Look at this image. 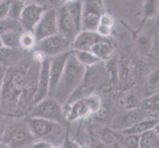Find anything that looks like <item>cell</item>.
I'll use <instances>...</instances> for the list:
<instances>
[{
	"label": "cell",
	"mask_w": 159,
	"mask_h": 148,
	"mask_svg": "<svg viewBox=\"0 0 159 148\" xmlns=\"http://www.w3.org/2000/svg\"><path fill=\"white\" fill-rule=\"evenodd\" d=\"M119 56H117L116 53L114 56L104 61V65H105V68L107 71L109 80L112 82V83H115V82H119Z\"/></svg>",
	"instance_id": "cell-26"
},
{
	"label": "cell",
	"mask_w": 159,
	"mask_h": 148,
	"mask_svg": "<svg viewBox=\"0 0 159 148\" xmlns=\"http://www.w3.org/2000/svg\"><path fill=\"white\" fill-rule=\"evenodd\" d=\"M105 78H109L107 71L104 65V61H100L92 66L86 67L83 80H82L81 87L92 91L93 88L103 83Z\"/></svg>",
	"instance_id": "cell-14"
},
{
	"label": "cell",
	"mask_w": 159,
	"mask_h": 148,
	"mask_svg": "<svg viewBox=\"0 0 159 148\" xmlns=\"http://www.w3.org/2000/svg\"><path fill=\"white\" fill-rule=\"evenodd\" d=\"M120 132V131H119ZM118 130H114V129H110L106 128L102 131L101 134V140L107 145H113L116 144L120 141V135H119Z\"/></svg>",
	"instance_id": "cell-31"
},
{
	"label": "cell",
	"mask_w": 159,
	"mask_h": 148,
	"mask_svg": "<svg viewBox=\"0 0 159 148\" xmlns=\"http://www.w3.org/2000/svg\"><path fill=\"white\" fill-rule=\"evenodd\" d=\"M9 5H10V0H0V20L7 18Z\"/></svg>",
	"instance_id": "cell-35"
},
{
	"label": "cell",
	"mask_w": 159,
	"mask_h": 148,
	"mask_svg": "<svg viewBox=\"0 0 159 148\" xmlns=\"http://www.w3.org/2000/svg\"><path fill=\"white\" fill-rule=\"evenodd\" d=\"M103 107L102 98L100 95L91 93L78 100L64 104L62 106L65 119L68 123L77 122L96 114Z\"/></svg>",
	"instance_id": "cell-5"
},
{
	"label": "cell",
	"mask_w": 159,
	"mask_h": 148,
	"mask_svg": "<svg viewBox=\"0 0 159 148\" xmlns=\"http://www.w3.org/2000/svg\"><path fill=\"white\" fill-rule=\"evenodd\" d=\"M63 5L79 33L81 31L82 14H83V0H73Z\"/></svg>",
	"instance_id": "cell-21"
},
{
	"label": "cell",
	"mask_w": 159,
	"mask_h": 148,
	"mask_svg": "<svg viewBox=\"0 0 159 148\" xmlns=\"http://www.w3.org/2000/svg\"><path fill=\"white\" fill-rule=\"evenodd\" d=\"M34 35L37 41L39 42L48 37L58 34L57 33V9L52 7H47L43 13L40 21L36 25Z\"/></svg>",
	"instance_id": "cell-10"
},
{
	"label": "cell",
	"mask_w": 159,
	"mask_h": 148,
	"mask_svg": "<svg viewBox=\"0 0 159 148\" xmlns=\"http://www.w3.org/2000/svg\"><path fill=\"white\" fill-rule=\"evenodd\" d=\"M153 46H154V41L148 35L142 34L136 40V48L142 56H147L148 53H150Z\"/></svg>",
	"instance_id": "cell-28"
},
{
	"label": "cell",
	"mask_w": 159,
	"mask_h": 148,
	"mask_svg": "<svg viewBox=\"0 0 159 148\" xmlns=\"http://www.w3.org/2000/svg\"><path fill=\"white\" fill-rule=\"evenodd\" d=\"M158 123H159V119L148 118V119L140 120V122L136 123L135 124L131 125L130 128H125L122 131H120V132L124 135H129V134L142 135L143 133L147 132V131L153 130Z\"/></svg>",
	"instance_id": "cell-19"
},
{
	"label": "cell",
	"mask_w": 159,
	"mask_h": 148,
	"mask_svg": "<svg viewBox=\"0 0 159 148\" xmlns=\"http://www.w3.org/2000/svg\"><path fill=\"white\" fill-rule=\"evenodd\" d=\"M35 52H38L43 57H54L59 54L71 51V42L57 34L37 43Z\"/></svg>",
	"instance_id": "cell-8"
},
{
	"label": "cell",
	"mask_w": 159,
	"mask_h": 148,
	"mask_svg": "<svg viewBox=\"0 0 159 148\" xmlns=\"http://www.w3.org/2000/svg\"><path fill=\"white\" fill-rule=\"evenodd\" d=\"M73 53L78 61L85 67H89L98 62H100V60L90 51H76V52H73Z\"/></svg>",
	"instance_id": "cell-29"
},
{
	"label": "cell",
	"mask_w": 159,
	"mask_h": 148,
	"mask_svg": "<svg viewBox=\"0 0 159 148\" xmlns=\"http://www.w3.org/2000/svg\"><path fill=\"white\" fill-rule=\"evenodd\" d=\"M90 52L100 61H106V60L110 59L115 54V48L114 46L112 45L111 40L107 39L97 43L96 45H94L91 47Z\"/></svg>",
	"instance_id": "cell-20"
},
{
	"label": "cell",
	"mask_w": 159,
	"mask_h": 148,
	"mask_svg": "<svg viewBox=\"0 0 159 148\" xmlns=\"http://www.w3.org/2000/svg\"><path fill=\"white\" fill-rule=\"evenodd\" d=\"M35 140L36 138L31 132L25 118L16 119L13 122L8 123L1 139L10 148H26Z\"/></svg>",
	"instance_id": "cell-6"
},
{
	"label": "cell",
	"mask_w": 159,
	"mask_h": 148,
	"mask_svg": "<svg viewBox=\"0 0 159 148\" xmlns=\"http://www.w3.org/2000/svg\"><path fill=\"white\" fill-rule=\"evenodd\" d=\"M153 130H154V131H155V132H156V133H157V134L159 135V123H158V124L156 125V127H155V128H154V129H153Z\"/></svg>",
	"instance_id": "cell-44"
},
{
	"label": "cell",
	"mask_w": 159,
	"mask_h": 148,
	"mask_svg": "<svg viewBox=\"0 0 159 148\" xmlns=\"http://www.w3.org/2000/svg\"><path fill=\"white\" fill-rule=\"evenodd\" d=\"M57 33L63 38L72 43V41L77 36L78 31L73 23L72 19L70 18L64 5L61 4L57 7Z\"/></svg>",
	"instance_id": "cell-13"
},
{
	"label": "cell",
	"mask_w": 159,
	"mask_h": 148,
	"mask_svg": "<svg viewBox=\"0 0 159 148\" xmlns=\"http://www.w3.org/2000/svg\"><path fill=\"white\" fill-rule=\"evenodd\" d=\"M26 117L48 119L52 122L58 123L66 128L69 123L65 119L62 105H60L52 97H48L34 105Z\"/></svg>",
	"instance_id": "cell-7"
},
{
	"label": "cell",
	"mask_w": 159,
	"mask_h": 148,
	"mask_svg": "<svg viewBox=\"0 0 159 148\" xmlns=\"http://www.w3.org/2000/svg\"><path fill=\"white\" fill-rule=\"evenodd\" d=\"M149 114L145 113L140 108L134 109H125L124 112L119 113L114 118L112 122L111 128L114 130L122 131L125 128H130L131 125L135 124L136 123L140 122L142 119H148Z\"/></svg>",
	"instance_id": "cell-12"
},
{
	"label": "cell",
	"mask_w": 159,
	"mask_h": 148,
	"mask_svg": "<svg viewBox=\"0 0 159 148\" xmlns=\"http://www.w3.org/2000/svg\"><path fill=\"white\" fill-rule=\"evenodd\" d=\"M70 1H73V0H61V4H65V3H68Z\"/></svg>",
	"instance_id": "cell-46"
},
{
	"label": "cell",
	"mask_w": 159,
	"mask_h": 148,
	"mask_svg": "<svg viewBox=\"0 0 159 148\" xmlns=\"http://www.w3.org/2000/svg\"><path fill=\"white\" fill-rule=\"evenodd\" d=\"M37 39L34 35V33L31 31H23L20 35L19 39V47L22 51L29 52L34 51L37 45Z\"/></svg>",
	"instance_id": "cell-25"
},
{
	"label": "cell",
	"mask_w": 159,
	"mask_h": 148,
	"mask_svg": "<svg viewBox=\"0 0 159 148\" xmlns=\"http://www.w3.org/2000/svg\"><path fill=\"white\" fill-rule=\"evenodd\" d=\"M114 26V19L111 15L103 14L100 18L99 24L96 29V32L104 39H110L112 34V29Z\"/></svg>",
	"instance_id": "cell-24"
},
{
	"label": "cell",
	"mask_w": 159,
	"mask_h": 148,
	"mask_svg": "<svg viewBox=\"0 0 159 148\" xmlns=\"http://www.w3.org/2000/svg\"><path fill=\"white\" fill-rule=\"evenodd\" d=\"M59 148H85V147H82L79 143H77V142H75L73 140H70L68 138V135H67L64 142L62 143V145Z\"/></svg>",
	"instance_id": "cell-37"
},
{
	"label": "cell",
	"mask_w": 159,
	"mask_h": 148,
	"mask_svg": "<svg viewBox=\"0 0 159 148\" xmlns=\"http://www.w3.org/2000/svg\"><path fill=\"white\" fill-rule=\"evenodd\" d=\"M104 12L101 0H83V14H82L81 31H95ZM80 31V32H81Z\"/></svg>",
	"instance_id": "cell-9"
},
{
	"label": "cell",
	"mask_w": 159,
	"mask_h": 148,
	"mask_svg": "<svg viewBox=\"0 0 159 148\" xmlns=\"http://www.w3.org/2000/svg\"><path fill=\"white\" fill-rule=\"evenodd\" d=\"M8 123H9L8 119L5 116H3V114H0V141H1L5 130H6Z\"/></svg>",
	"instance_id": "cell-36"
},
{
	"label": "cell",
	"mask_w": 159,
	"mask_h": 148,
	"mask_svg": "<svg viewBox=\"0 0 159 148\" xmlns=\"http://www.w3.org/2000/svg\"><path fill=\"white\" fill-rule=\"evenodd\" d=\"M5 69H6V68H3V67L0 66V87H1V83H2V79H3V76H4Z\"/></svg>",
	"instance_id": "cell-40"
},
{
	"label": "cell",
	"mask_w": 159,
	"mask_h": 148,
	"mask_svg": "<svg viewBox=\"0 0 159 148\" xmlns=\"http://www.w3.org/2000/svg\"><path fill=\"white\" fill-rule=\"evenodd\" d=\"M26 148H57V147H53V146L48 144L43 141L35 140L34 142H32V143L27 146Z\"/></svg>",
	"instance_id": "cell-38"
},
{
	"label": "cell",
	"mask_w": 159,
	"mask_h": 148,
	"mask_svg": "<svg viewBox=\"0 0 159 148\" xmlns=\"http://www.w3.org/2000/svg\"><path fill=\"white\" fill-rule=\"evenodd\" d=\"M147 82H148L149 86L152 87L159 86V67L151 71V73L148 76V79H147Z\"/></svg>",
	"instance_id": "cell-34"
},
{
	"label": "cell",
	"mask_w": 159,
	"mask_h": 148,
	"mask_svg": "<svg viewBox=\"0 0 159 148\" xmlns=\"http://www.w3.org/2000/svg\"><path fill=\"white\" fill-rule=\"evenodd\" d=\"M159 12V0H146L143 7L144 19L152 18Z\"/></svg>",
	"instance_id": "cell-32"
},
{
	"label": "cell",
	"mask_w": 159,
	"mask_h": 148,
	"mask_svg": "<svg viewBox=\"0 0 159 148\" xmlns=\"http://www.w3.org/2000/svg\"><path fill=\"white\" fill-rule=\"evenodd\" d=\"M0 148H10L7 144H5L4 142L0 141Z\"/></svg>",
	"instance_id": "cell-43"
},
{
	"label": "cell",
	"mask_w": 159,
	"mask_h": 148,
	"mask_svg": "<svg viewBox=\"0 0 159 148\" xmlns=\"http://www.w3.org/2000/svg\"><path fill=\"white\" fill-rule=\"evenodd\" d=\"M29 57L27 52L20 48H12L3 47L0 49V66L3 68H10L17 66L24 62Z\"/></svg>",
	"instance_id": "cell-17"
},
{
	"label": "cell",
	"mask_w": 159,
	"mask_h": 148,
	"mask_svg": "<svg viewBox=\"0 0 159 148\" xmlns=\"http://www.w3.org/2000/svg\"><path fill=\"white\" fill-rule=\"evenodd\" d=\"M46 6L36 2V0H28L25 1L24 7L19 18V22L24 31L33 32L38 22L40 21L43 13L45 12Z\"/></svg>",
	"instance_id": "cell-11"
},
{
	"label": "cell",
	"mask_w": 159,
	"mask_h": 148,
	"mask_svg": "<svg viewBox=\"0 0 159 148\" xmlns=\"http://www.w3.org/2000/svg\"><path fill=\"white\" fill-rule=\"evenodd\" d=\"M28 65L24 66L23 62L17 66L5 69L0 87V112L5 117L15 118L24 88Z\"/></svg>",
	"instance_id": "cell-1"
},
{
	"label": "cell",
	"mask_w": 159,
	"mask_h": 148,
	"mask_svg": "<svg viewBox=\"0 0 159 148\" xmlns=\"http://www.w3.org/2000/svg\"><path fill=\"white\" fill-rule=\"evenodd\" d=\"M119 82L124 83L130 75L131 72V59L128 54H120L119 56Z\"/></svg>",
	"instance_id": "cell-23"
},
{
	"label": "cell",
	"mask_w": 159,
	"mask_h": 148,
	"mask_svg": "<svg viewBox=\"0 0 159 148\" xmlns=\"http://www.w3.org/2000/svg\"><path fill=\"white\" fill-rule=\"evenodd\" d=\"M71 51L64 53L59 54L54 57L51 58L50 64V94L48 97H52L54 91L57 89V86L60 80V77L63 73V70L66 64L67 58L69 56Z\"/></svg>",
	"instance_id": "cell-15"
},
{
	"label": "cell",
	"mask_w": 159,
	"mask_h": 148,
	"mask_svg": "<svg viewBox=\"0 0 159 148\" xmlns=\"http://www.w3.org/2000/svg\"><path fill=\"white\" fill-rule=\"evenodd\" d=\"M85 70L86 67L78 61L73 52L71 51L66 64H65L63 73L52 95L54 100L63 106L68 101L70 96L81 85L85 74Z\"/></svg>",
	"instance_id": "cell-2"
},
{
	"label": "cell",
	"mask_w": 159,
	"mask_h": 148,
	"mask_svg": "<svg viewBox=\"0 0 159 148\" xmlns=\"http://www.w3.org/2000/svg\"><path fill=\"white\" fill-rule=\"evenodd\" d=\"M36 2H38L39 4L43 5V6L47 7V0H36Z\"/></svg>",
	"instance_id": "cell-42"
},
{
	"label": "cell",
	"mask_w": 159,
	"mask_h": 148,
	"mask_svg": "<svg viewBox=\"0 0 159 148\" xmlns=\"http://www.w3.org/2000/svg\"><path fill=\"white\" fill-rule=\"evenodd\" d=\"M23 31L21 30H13V31H8L4 33L0 38H1L3 46L7 47H12V48H20L19 47V39L20 35ZM21 49V48H20Z\"/></svg>",
	"instance_id": "cell-27"
},
{
	"label": "cell",
	"mask_w": 159,
	"mask_h": 148,
	"mask_svg": "<svg viewBox=\"0 0 159 148\" xmlns=\"http://www.w3.org/2000/svg\"><path fill=\"white\" fill-rule=\"evenodd\" d=\"M140 137L141 135L138 134L125 135V143L128 148H140Z\"/></svg>",
	"instance_id": "cell-33"
},
{
	"label": "cell",
	"mask_w": 159,
	"mask_h": 148,
	"mask_svg": "<svg viewBox=\"0 0 159 148\" xmlns=\"http://www.w3.org/2000/svg\"><path fill=\"white\" fill-rule=\"evenodd\" d=\"M42 58L43 56L41 54L35 52V54L31 58L28 67H27L24 88L23 92H22L17 112L15 114L16 119L26 117L32 107L34 106V99L38 90V83H39Z\"/></svg>",
	"instance_id": "cell-3"
},
{
	"label": "cell",
	"mask_w": 159,
	"mask_h": 148,
	"mask_svg": "<svg viewBox=\"0 0 159 148\" xmlns=\"http://www.w3.org/2000/svg\"><path fill=\"white\" fill-rule=\"evenodd\" d=\"M24 3L25 1H23V0H10L7 18L19 20L22 9L24 7Z\"/></svg>",
	"instance_id": "cell-30"
},
{
	"label": "cell",
	"mask_w": 159,
	"mask_h": 148,
	"mask_svg": "<svg viewBox=\"0 0 159 148\" xmlns=\"http://www.w3.org/2000/svg\"><path fill=\"white\" fill-rule=\"evenodd\" d=\"M107 40L95 31H81L71 43V51H90L91 47L101 41Z\"/></svg>",
	"instance_id": "cell-18"
},
{
	"label": "cell",
	"mask_w": 159,
	"mask_h": 148,
	"mask_svg": "<svg viewBox=\"0 0 159 148\" xmlns=\"http://www.w3.org/2000/svg\"><path fill=\"white\" fill-rule=\"evenodd\" d=\"M154 46H155L156 47H159V30H158V32H157V36H156L155 41H154Z\"/></svg>",
	"instance_id": "cell-41"
},
{
	"label": "cell",
	"mask_w": 159,
	"mask_h": 148,
	"mask_svg": "<svg viewBox=\"0 0 159 148\" xmlns=\"http://www.w3.org/2000/svg\"><path fill=\"white\" fill-rule=\"evenodd\" d=\"M4 46H3V43H2V40H1V38H0V49H1L2 47H3Z\"/></svg>",
	"instance_id": "cell-47"
},
{
	"label": "cell",
	"mask_w": 159,
	"mask_h": 148,
	"mask_svg": "<svg viewBox=\"0 0 159 148\" xmlns=\"http://www.w3.org/2000/svg\"><path fill=\"white\" fill-rule=\"evenodd\" d=\"M155 54H156V56H157V58L159 59V47H156V51H155Z\"/></svg>",
	"instance_id": "cell-45"
},
{
	"label": "cell",
	"mask_w": 159,
	"mask_h": 148,
	"mask_svg": "<svg viewBox=\"0 0 159 148\" xmlns=\"http://www.w3.org/2000/svg\"><path fill=\"white\" fill-rule=\"evenodd\" d=\"M61 5V0H47V7L57 8Z\"/></svg>",
	"instance_id": "cell-39"
},
{
	"label": "cell",
	"mask_w": 159,
	"mask_h": 148,
	"mask_svg": "<svg viewBox=\"0 0 159 148\" xmlns=\"http://www.w3.org/2000/svg\"><path fill=\"white\" fill-rule=\"evenodd\" d=\"M157 15H158V22H159V12H158V14H157Z\"/></svg>",
	"instance_id": "cell-48"
},
{
	"label": "cell",
	"mask_w": 159,
	"mask_h": 148,
	"mask_svg": "<svg viewBox=\"0 0 159 148\" xmlns=\"http://www.w3.org/2000/svg\"><path fill=\"white\" fill-rule=\"evenodd\" d=\"M50 64L51 57H43L39 76L38 90L34 99V105L48 97L50 94Z\"/></svg>",
	"instance_id": "cell-16"
},
{
	"label": "cell",
	"mask_w": 159,
	"mask_h": 148,
	"mask_svg": "<svg viewBox=\"0 0 159 148\" xmlns=\"http://www.w3.org/2000/svg\"><path fill=\"white\" fill-rule=\"evenodd\" d=\"M25 119L36 140L43 141L53 147L59 148L68 135L67 128L58 123L40 118L25 117Z\"/></svg>",
	"instance_id": "cell-4"
},
{
	"label": "cell",
	"mask_w": 159,
	"mask_h": 148,
	"mask_svg": "<svg viewBox=\"0 0 159 148\" xmlns=\"http://www.w3.org/2000/svg\"><path fill=\"white\" fill-rule=\"evenodd\" d=\"M150 117L159 116V92H156L141 100L139 107Z\"/></svg>",
	"instance_id": "cell-22"
}]
</instances>
